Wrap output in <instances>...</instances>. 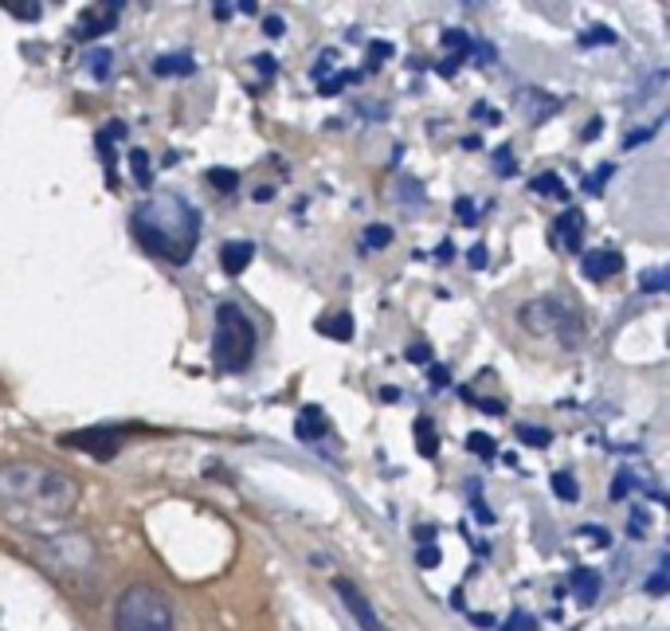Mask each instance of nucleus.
I'll use <instances>...</instances> for the list:
<instances>
[{"mask_svg":"<svg viewBox=\"0 0 670 631\" xmlns=\"http://www.w3.org/2000/svg\"><path fill=\"white\" fill-rule=\"evenodd\" d=\"M428 380H431V389H447V385H451V369H447V365H439V361H431L428 365Z\"/></svg>","mask_w":670,"mask_h":631,"instance_id":"obj_37","label":"nucleus"},{"mask_svg":"<svg viewBox=\"0 0 670 631\" xmlns=\"http://www.w3.org/2000/svg\"><path fill=\"white\" fill-rule=\"evenodd\" d=\"M522 326L525 330H534L537 338H553L564 350H576L584 338V318L569 306V302L557 299V294H541V299L525 302Z\"/></svg>","mask_w":670,"mask_h":631,"instance_id":"obj_5","label":"nucleus"},{"mask_svg":"<svg viewBox=\"0 0 670 631\" xmlns=\"http://www.w3.org/2000/svg\"><path fill=\"white\" fill-rule=\"evenodd\" d=\"M628 534H632V537L647 534V514H643V510H635V514H632V522H628Z\"/></svg>","mask_w":670,"mask_h":631,"instance_id":"obj_44","label":"nucleus"},{"mask_svg":"<svg viewBox=\"0 0 670 631\" xmlns=\"http://www.w3.org/2000/svg\"><path fill=\"white\" fill-rule=\"evenodd\" d=\"M333 588H338L341 604L350 608V616H353V620H357V628H361V631H389V628H385V623H380V616L373 612L369 596L361 593V588L350 581V577H338V581H333Z\"/></svg>","mask_w":670,"mask_h":631,"instance_id":"obj_8","label":"nucleus"},{"mask_svg":"<svg viewBox=\"0 0 670 631\" xmlns=\"http://www.w3.org/2000/svg\"><path fill=\"white\" fill-rule=\"evenodd\" d=\"M667 588H670V584H667V573H662V569H659V573H655L651 581H647V593H651V596H662V593H667Z\"/></svg>","mask_w":670,"mask_h":631,"instance_id":"obj_46","label":"nucleus"},{"mask_svg":"<svg viewBox=\"0 0 670 631\" xmlns=\"http://www.w3.org/2000/svg\"><path fill=\"white\" fill-rule=\"evenodd\" d=\"M118 9H122V4H110L107 12H83V20L75 24V39H78V44H90V39L107 36V32L118 24V16H114Z\"/></svg>","mask_w":670,"mask_h":631,"instance_id":"obj_11","label":"nucleus"},{"mask_svg":"<svg viewBox=\"0 0 670 631\" xmlns=\"http://www.w3.org/2000/svg\"><path fill=\"white\" fill-rule=\"evenodd\" d=\"M39 561L48 565L59 581H78L95 565V545L83 534H51L39 542Z\"/></svg>","mask_w":670,"mask_h":631,"instance_id":"obj_6","label":"nucleus"},{"mask_svg":"<svg viewBox=\"0 0 670 631\" xmlns=\"http://www.w3.org/2000/svg\"><path fill=\"white\" fill-rule=\"evenodd\" d=\"M514 436L529 447H549L553 444V432L549 427H537V424H514Z\"/></svg>","mask_w":670,"mask_h":631,"instance_id":"obj_25","label":"nucleus"},{"mask_svg":"<svg viewBox=\"0 0 670 631\" xmlns=\"http://www.w3.org/2000/svg\"><path fill=\"white\" fill-rule=\"evenodd\" d=\"M549 483H553V495L561 498V502H576V498H581V486H576V478L569 475V471H557Z\"/></svg>","mask_w":670,"mask_h":631,"instance_id":"obj_27","label":"nucleus"},{"mask_svg":"<svg viewBox=\"0 0 670 631\" xmlns=\"http://www.w3.org/2000/svg\"><path fill=\"white\" fill-rule=\"evenodd\" d=\"M255 68H259V71H263V75L271 78V75H275V71H279V63H275V56H255Z\"/></svg>","mask_w":670,"mask_h":631,"instance_id":"obj_48","label":"nucleus"},{"mask_svg":"<svg viewBox=\"0 0 670 631\" xmlns=\"http://www.w3.org/2000/svg\"><path fill=\"white\" fill-rule=\"evenodd\" d=\"M436 259H455V243H451V240H443V243H439V247H436Z\"/></svg>","mask_w":670,"mask_h":631,"instance_id":"obj_50","label":"nucleus"},{"mask_svg":"<svg viewBox=\"0 0 670 631\" xmlns=\"http://www.w3.org/2000/svg\"><path fill=\"white\" fill-rule=\"evenodd\" d=\"M471 623H475V628H495V616H486V612L478 616L475 612V616H471Z\"/></svg>","mask_w":670,"mask_h":631,"instance_id":"obj_52","label":"nucleus"},{"mask_svg":"<svg viewBox=\"0 0 670 631\" xmlns=\"http://www.w3.org/2000/svg\"><path fill=\"white\" fill-rule=\"evenodd\" d=\"M662 126V118H655V122H647V126H639V130H632V134L623 137V146L628 149H635V146H643V142H647V137L655 134V130Z\"/></svg>","mask_w":670,"mask_h":631,"instance_id":"obj_36","label":"nucleus"},{"mask_svg":"<svg viewBox=\"0 0 670 631\" xmlns=\"http://www.w3.org/2000/svg\"><path fill=\"white\" fill-rule=\"evenodd\" d=\"M486 259H490V255H486V247H483V243H475V247L466 252V263H471L475 271H483V267H486Z\"/></svg>","mask_w":670,"mask_h":631,"instance_id":"obj_43","label":"nucleus"},{"mask_svg":"<svg viewBox=\"0 0 670 631\" xmlns=\"http://www.w3.org/2000/svg\"><path fill=\"white\" fill-rule=\"evenodd\" d=\"M255 345H259V330L255 321L235 306V302H220L216 306V333H212V361L220 373H243L255 361Z\"/></svg>","mask_w":670,"mask_h":631,"instance_id":"obj_3","label":"nucleus"},{"mask_svg":"<svg viewBox=\"0 0 670 631\" xmlns=\"http://www.w3.org/2000/svg\"><path fill=\"white\" fill-rule=\"evenodd\" d=\"M466 451L478 456L483 463H490V459L498 456V444H495V436H486V432H471V436H466Z\"/></svg>","mask_w":670,"mask_h":631,"instance_id":"obj_23","label":"nucleus"},{"mask_svg":"<svg viewBox=\"0 0 670 631\" xmlns=\"http://www.w3.org/2000/svg\"><path fill=\"white\" fill-rule=\"evenodd\" d=\"M122 436H126V427L118 424H95V427H83V432H68V436H59L63 447H78V451H87L95 459H114L122 451Z\"/></svg>","mask_w":670,"mask_h":631,"instance_id":"obj_7","label":"nucleus"},{"mask_svg":"<svg viewBox=\"0 0 670 631\" xmlns=\"http://www.w3.org/2000/svg\"><path fill=\"white\" fill-rule=\"evenodd\" d=\"M455 71H459L455 59H443V63H439V75H443V78H451V75H455Z\"/></svg>","mask_w":670,"mask_h":631,"instance_id":"obj_51","label":"nucleus"},{"mask_svg":"<svg viewBox=\"0 0 670 631\" xmlns=\"http://www.w3.org/2000/svg\"><path fill=\"white\" fill-rule=\"evenodd\" d=\"M263 32H267L271 39H279L282 32H287V24H282V16H267V20H263Z\"/></svg>","mask_w":670,"mask_h":631,"instance_id":"obj_45","label":"nucleus"},{"mask_svg":"<svg viewBox=\"0 0 670 631\" xmlns=\"http://www.w3.org/2000/svg\"><path fill=\"white\" fill-rule=\"evenodd\" d=\"M130 232L149 255L166 259L169 267H185L200 240V213L176 193L149 196L130 216Z\"/></svg>","mask_w":670,"mask_h":631,"instance_id":"obj_2","label":"nucleus"},{"mask_svg":"<svg viewBox=\"0 0 670 631\" xmlns=\"http://www.w3.org/2000/svg\"><path fill=\"white\" fill-rule=\"evenodd\" d=\"M471 118H475V122H486V126H498V122H502V114H498L495 107H486V102H475V107H471Z\"/></svg>","mask_w":670,"mask_h":631,"instance_id":"obj_39","label":"nucleus"},{"mask_svg":"<svg viewBox=\"0 0 670 631\" xmlns=\"http://www.w3.org/2000/svg\"><path fill=\"white\" fill-rule=\"evenodd\" d=\"M409 361H416V365H431V345H428V341H412V345H409Z\"/></svg>","mask_w":670,"mask_h":631,"instance_id":"obj_41","label":"nucleus"},{"mask_svg":"<svg viewBox=\"0 0 670 631\" xmlns=\"http://www.w3.org/2000/svg\"><path fill=\"white\" fill-rule=\"evenodd\" d=\"M154 75L157 78H188L196 75V59L188 51H166L154 59Z\"/></svg>","mask_w":670,"mask_h":631,"instance_id":"obj_14","label":"nucleus"},{"mask_svg":"<svg viewBox=\"0 0 670 631\" xmlns=\"http://www.w3.org/2000/svg\"><path fill=\"white\" fill-rule=\"evenodd\" d=\"M632 483H635V475L623 466V471H616V478H612V502H620V498H628L632 495Z\"/></svg>","mask_w":670,"mask_h":631,"instance_id":"obj_35","label":"nucleus"},{"mask_svg":"<svg viewBox=\"0 0 670 631\" xmlns=\"http://www.w3.org/2000/svg\"><path fill=\"white\" fill-rule=\"evenodd\" d=\"M573 596H576V604H596V596H600V588H604V581H600V573L596 569H573Z\"/></svg>","mask_w":670,"mask_h":631,"instance_id":"obj_16","label":"nucleus"},{"mask_svg":"<svg viewBox=\"0 0 670 631\" xmlns=\"http://www.w3.org/2000/svg\"><path fill=\"white\" fill-rule=\"evenodd\" d=\"M255 259V243L252 240H232L220 247V267L228 275H243L247 267H252Z\"/></svg>","mask_w":670,"mask_h":631,"instance_id":"obj_13","label":"nucleus"},{"mask_svg":"<svg viewBox=\"0 0 670 631\" xmlns=\"http://www.w3.org/2000/svg\"><path fill=\"white\" fill-rule=\"evenodd\" d=\"M581 534H584V537H596V542H600L604 549H608V542H612V537H608V530H600V525H584Z\"/></svg>","mask_w":670,"mask_h":631,"instance_id":"obj_49","label":"nucleus"},{"mask_svg":"<svg viewBox=\"0 0 670 631\" xmlns=\"http://www.w3.org/2000/svg\"><path fill=\"white\" fill-rule=\"evenodd\" d=\"M4 12H12L16 20H39L44 4H20V0H4Z\"/></svg>","mask_w":670,"mask_h":631,"instance_id":"obj_34","label":"nucleus"},{"mask_svg":"<svg viewBox=\"0 0 670 631\" xmlns=\"http://www.w3.org/2000/svg\"><path fill=\"white\" fill-rule=\"evenodd\" d=\"M389 243H392L389 223H369V228L361 232V247H365V252H380V247H389Z\"/></svg>","mask_w":670,"mask_h":631,"instance_id":"obj_22","label":"nucleus"},{"mask_svg":"<svg viewBox=\"0 0 670 631\" xmlns=\"http://www.w3.org/2000/svg\"><path fill=\"white\" fill-rule=\"evenodd\" d=\"M612 173H616L612 166H600V169H596V177H593V181H588V193H600V185H604V181H608V177H612Z\"/></svg>","mask_w":670,"mask_h":631,"instance_id":"obj_47","label":"nucleus"},{"mask_svg":"<svg viewBox=\"0 0 670 631\" xmlns=\"http://www.w3.org/2000/svg\"><path fill=\"white\" fill-rule=\"evenodd\" d=\"M443 48L451 51V59H455V63H463V59L475 51V39L466 36L463 28H451V32H443Z\"/></svg>","mask_w":670,"mask_h":631,"instance_id":"obj_20","label":"nucleus"},{"mask_svg":"<svg viewBox=\"0 0 670 631\" xmlns=\"http://www.w3.org/2000/svg\"><path fill=\"white\" fill-rule=\"evenodd\" d=\"M78 506V478L44 463H4L0 466V514L20 530L56 525Z\"/></svg>","mask_w":670,"mask_h":631,"instance_id":"obj_1","label":"nucleus"},{"mask_svg":"<svg viewBox=\"0 0 670 631\" xmlns=\"http://www.w3.org/2000/svg\"><path fill=\"white\" fill-rule=\"evenodd\" d=\"M502 631H537V620L529 612H514L502 623Z\"/></svg>","mask_w":670,"mask_h":631,"instance_id":"obj_38","label":"nucleus"},{"mask_svg":"<svg viewBox=\"0 0 670 631\" xmlns=\"http://www.w3.org/2000/svg\"><path fill=\"white\" fill-rule=\"evenodd\" d=\"M416 447L424 459H436L439 456V432H436V420L431 416H419L416 420Z\"/></svg>","mask_w":670,"mask_h":631,"instance_id":"obj_18","label":"nucleus"},{"mask_svg":"<svg viewBox=\"0 0 670 631\" xmlns=\"http://www.w3.org/2000/svg\"><path fill=\"white\" fill-rule=\"evenodd\" d=\"M294 436H299L302 444H314V439L330 436V416H326L318 404H306V409L299 412V420H294Z\"/></svg>","mask_w":670,"mask_h":631,"instance_id":"obj_12","label":"nucleus"},{"mask_svg":"<svg viewBox=\"0 0 670 631\" xmlns=\"http://www.w3.org/2000/svg\"><path fill=\"white\" fill-rule=\"evenodd\" d=\"M87 68H90V75H95L98 83H107L110 71H114V56H110V48H90Z\"/></svg>","mask_w":670,"mask_h":631,"instance_id":"obj_24","label":"nucleus"},{"mask_svg":"<svg viewBox=\"0 0 670 631\" xmlns=\"http://www.w3.org/2000/svg\"><path fill=\"white\" fill-rule=\"evenodd\" d=\"M455 216L463 223H475L478 220V208H475V201H466V196H459L455 201Z\"/></svg>","mask_w":670,"mask_h":631,"instance_id":"obj_42","label":"nucleus"},{"mask_svg":"<svg viewBox=\"0 0 670 631\" xmlns=\"http://www.w3.org/2000/svg\"><path fill=\"white\" fill-rule=\"evenodd\" d=\"M397 196L400 205H404V213H424V205H428V193L412 177H397Z\"/></svg>","mask_w":670,"mask_h":631,"instance_id":"obj_17","label":"nucleus"},{"mask_svg":"<svg viewBox=\"0 0 670 631\" xmlns=\"http://www.w3.org/2000/svg\"><path fill=\"white\" fill-rule=\"evenodd\" d=\"M596 134H600V118H593V122L584 126V137H596Z\"/></svg>","mask_w":670,"mask_h":631,"instance_id":"obj_55","label":"nucleus"},{"mask_svg":"<svg viewBox=\"0 0 670 631\" xmlns=\"http://www.w3.org/2000/svg\"><path fill=\"white\" fill-rule=\"evenodd\" d=\"M235 12V4H216V20H228Z\"/></svg>","mask_w":670,"mask_h":631,"instance_id":"obj_54","label":"nucleus"},{"mask_svg":"<svg viewBox=\"0 0 670 631\" xmlns=\"http://www.w3.org/2000/svg\"><path fill=\"white\" fill-rule=\"evenodd\" d=\"M670 287V267H655V271L639 275V291L647 294H662Z\"/></svg>","mask_w":670,"mask_h":631,"instance_id":"obj_29","label":"nucleus"},{"mask_svg":"<svg viewBox=\"0 0 670 631\" xmlns=\"http://www.w3.org/2000/svg\"><path fill=\"white\" fill-rule=\"evenodd\" d=\"M350 83H361V71H341V75H333L330 83H318V95L333 98V95H341V90L350 87Z\"/></svg>","mask_w":670,"mask_h":631,"instance_id":"obj_30","label":"nucleus"},{"mask_svg":"<svg viewBox=\"0 0 670 631\" xmlns=\"http://www.w3.org/2000/svg\"><path fill=\"white\" fill-rule=\"evenodd\" d=\"M529 189H534V193H541V196H557V201H569V189H564V181L553 173V169H545L541 177H534V181H529Z\"/></svg>","mask_w":670,"mask_h":631,"instance_id":"obj_19","label":"nucleus"},{"mask_svg":"<svg viewBox=\"0 0 670 631\" xmlns=\"http://www.w3.org/2000/svg\"><path fill=\"white\" fill-rule=\"evenodd\" d=\"M118 631H173V604L154 584H130L114 604Z\"/></svg>","mask_w":670,"mask_h":631,"instance_id":"obj_4","label":"nucleus"},{"mask_svg":"<svg viewBox=\"0 0 670 631\" xmlns=\"http://www.w3.org/2000/svg\"><path fill=\"white\" fill-rule=\"evenodd\" d=\"M581 267H584V279H593V282L616 279V275L623 271V255L608 252V247H596V252H584Z\"/></svg>","mask_w":670,"mask_h":631,"instance_id":"obj_10","label":"nucleus"},{"mask_svg":"<svg viewBox=\"0 0 670 631\" xmlns=\"http://www.w3.org/2000/svg\"><path fill=\"white\" fill-rule=\"evenodd\" d=\"M208 185H212L216 193H235V189H240V173L216 166V169H208Z\"/></svg>","mask_w":670,"mask_h":631,"instance_id":"obj_26","label":"nucleus"},{"mask_svg":"<svg viewBox=\"0 0 670 631\" xmlns=\"http://www.w3.org/2000/svg\"><path fill=\"white\" fill-rule=\"evenodd\" d=\"M380 400H385V404H397V400H400V389H389V385H385V389H380Z\"/></svg>","mask_w":670,"mask_h":631,"instance_id":"obj_53","label":"nucleus"},{"mask_svg":"<svg viewBox=\"0 0 670 631\" xmlns=\"http://www.w3.org/2000/svg\"><path fill=\"white\" fill-rule=\"evenodd\" d=\"M596 44H620V36H616L612 28L596 24V28H588V32L581 36V48H596Z\"/></svg>","mask_w":670,"mask_h":631,"instance_id":"obj_31","label":"nucleus"},{"mask_svg":"<svg viewBox=\"0 0 670 631\" xmlns=\"http://www.w3.org/2000/svg\"><path fill=\"white\" fill-rule=\"evenodd\" d=\"M416 561H419V569H436V565H439V549H436V545H419V549H416Z\"/></svg>","mask_w":670,"mask_h":631,"instance_id":"obj_40","label":"nucleus"},{"mask_svg":"<svg viewBox=\"0 0 670 631\" xmlns=\"http://www.w3.org/2000/svg\"><path fill=\"white\" fill-rule=\"evenodd\" d=\"M130 169H134L137 189L154 185V173H149V154H146V149H134V154H130Z\"/></svg>","mask_w":670,"mask_h":631,"instance_id":"obj_28","label":"nucleus"},{"mask_svg":"<svg viewBox=\"0 0 670 631\" xmlns=\"http://www.w3.org/2000/svg\"><path fill=\"white\" fill-rule=\"evenodd\" d=\"M392 56V44H385V39H377V44H369V59H365V71H380V63ZM361 71V75H365Z\"/></svg>","mask_w":670,"mask_h":631,"instance_id":"obj_33","label":"nucleus"},{"mask_svg":"<svg viewBox=\"0 0 670 631\" xmlns=\"http://www.w3.org/2000/svg\"><path fill=\"white\" fill-rule=\"evenodd\" d=\"M553 243L564 252H581L584 243V213L581 208H564L553 220Z\"/></svg>","mask_w":670,"mask_h":631,"instance_id":"obj_9","label":"nucleus"},{"mask_svg":"<svg viewBox=\"0 0 670 631\" xmlns=\"http://www.w3.org/2000/svg\"><path fill=\"white\" fill-rule=\"evenodd\" d=\"M514 98H517V102H534V107L525 110V118H529V122H545V118L553 114L557 107H561V102H557L553 95H545V90H537V87H522Z\"/></svg>","mask_w":670,"mask_h":631,"instance_id":"obj_15","label":"nucleus"},{"mask_svg":"<svg viewBox=\"0 0 670 631\" xmlns=\"http://www.w3.org/2000/svg\"><path fill=\"white\" fill-rule=\"evenodd\" d=\"M318 330L326 333V338H333V341H350L353 338V318L350 314H333V318L318 321Z\"/></svg>","mask_w":670,"mask_h":631,"instance_id":"obj_21","label":"nucleus"},{"mask_svg":"<svg viewBox=\"0 0 670 631\" xmlns=\"http://www.w3.org/2000/svg\"><path fill=\"white\" fill-rule=\"evenodd\" d=\"M490 161H495V173H498V177H514L517 161H514V149H510V146H498Z\"/></svg>","mask_w":670,"mask_h":631,"instance_id":"obj_32","label":"nucleus"}]
</instances>
